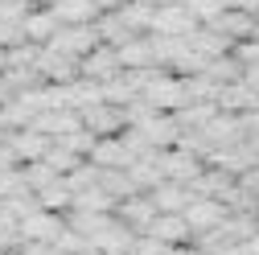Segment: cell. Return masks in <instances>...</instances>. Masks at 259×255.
<instances>
[{
	"label": "cell",
	"mask_w": 259,
	"mask_h": 255,
	"mask_svg": "<svg viewBox=\"0 0 259 255\" xmlns=\"http://www.w3.org/2000/svg\"><path fill=\"white\" fill-rule=\"evenodd\" d=\"M144 99L152 103V111H181V107H189V95H185V78L181 74H173V70H165L156 82H148L144 87Z\"/></svg>",
	"instance_id": "obj_1"
},
{
	"label": "cell",
	"mask_w": 259,
	"mask_h": 255,
	"mask_svg": "<svg viewBox=\"0 0 259 255\" xmlns=\"http://www.w3.org/2000/svg\"><path fill=\"white\" fill-rule=\"evenodd\" d=\"M160 165H165V177L169 181H181V185H193L202 173H206V156L189 152V148H165L160 152Z\"/></svg>",
	"instance_id": "obj_2"
},
{
	"label": "cell",
	"mask_w": 259,
	"mask_h": 255,
	"mask_svg": "<svg viewBox=\"0 0 259 255\" xmlns=\"http://www.w3.org/2000/svg\"><path fill=\"white\" fill-rule=\"evenodd\" d=\"M37 70H41L46 82H74V78H82V58L62 54V50H54V46H41Z\"/></svg>",
	"instance_id": "obj_3"
},
{
	"label": "cell",
	"mask_w": 259,
	"mask_h": 255,
	"mask_svg": "<svg viewBox=\"0 0 259 255\" xmlns=\"http://www.w3.org/2000/svg\"><path fill=\"white\" fill-rule=\"evenodd\" d=\"M62 231H66V214H54V210H37L21 218V243H58Z\"/></svg>",
	"instance_id": "obj_4"
},
{
	"label": "cell",
	"mask_w": 259,
	"mask_h": 255,
	"mask_svg": "<svg viewBox=\"0 0 259 255\" xmlns=\"http://www.w3.org/2000/svg\"><path fill=\"white\" fill-rule=\"evenodd\" d=\"M50 46L62 50V54L87 58L91 50H99V46H103V37H99V25H62V33H58Z\"/></svg>",
	"instance_id": "obj_5"
},
{
	"label": "cell",
	"mask_w": 259,
	"mask_h": 255,
	"mask_svg": "<svg viewBox=\"0 0 259 255\" xmlns=\"http://www.w3.org/2000/svg\"><path fill=\"white\" fill-rule=\"evenodd\" d=\"M202 21L189 13V5H160L156 17H152V29L148 33H169V37H189Z\"/></svg>",
	"instance_id": "obj_6"
},
{
	"label": "cell",
	"mask_w": 259,
	"mask_h": 255,
	"mask_svg": "<svg viewBox=\"0 0 259 255\" xmlns=\"http://www.w3.org/2000/svg\"><path fill=\"white\" fill-rule=\"evenodd\" d=\"M119 74H123V58H119V50H115V46H107V41L82 58V78L111 82V78H119Z\"/></svg>",
	"instance_id": "obj_7"
},
{
	"label": "cell",
	"mask_w": 259,
	"mask_h": 255,
	"mask_svg": "<svg viewBox=\"0 0 259 255\" xmlns=\"http://www.w3.org/2000/svg\"><path fill=\"white\" fill-rule=\"evenodd\" d=\"M115 214H119V222H127L136 235H148L160 210H156V202H152L148 194H132V198H123V202L115 206Z\"/></svg>",
	"instance_id": "obj_8"
},
{
	"label": "cell",
	"mask_w": 259,
	"mask_h": 255,
	"mask_svg": "<svg viewBox=\"0 0 259 255\" xmlns=\"http://www.w3.org/2000/svg\"><path fill=\"white\" fill-rule=\"evenodd\" d=\"M226 210L218 198H193L189 206H185V218H189V227H193V235H206V231H214V227H222L226 222Z\"/></svg>",
	"instance_id": "obj_9"
},
{
	"label": "cell",
	"mask_w": 259,
	"mask_h": 255,
	"mask_svg": "<svg viewBox=\"0 0 259 255\" xmlns=\"http://www.w3.org/2000/svg\"><path fill=\"white\" fill-rule=\"evenodd\" d=\"M9 144L17 148L21 165H29V161H41V156L54 148V136H46L41 128H17V132H9Z\"/></svg>",
	"instance_id": "obj_10"
},
{
	"label": "cell",
	"mask_w": 259,
	"mask_h": 255,
	"mask_svg": "<svg viewBox=\"0 0 259 255\" xmlns=\"http://www.w3.org/2000/svg\"><path fill=\"white\" fill-rule=\"evenodd\" d=\"M148 198L156 202L160 214H185V206L198 198L193 194V185H181V181H160L156 189H148Z\"/></svg>",
	"instance_id": "obj_11"
},
{
	"label": "cell",
	"mask_w": 259,
	"mask_h": 255,
	"mask_svg": "<svg viewBox=\"0 0 259 255\" xmlns=\"http://www.w3.org/2000/svg\"><path fill=\"white\" fill-rule=\"evenodd\" d=\"M222 111H235V115H251V111H259V91L255 87H247L243 78L239 82H226L222 91H218V99H214Z\"/></svg>",
	"instance_id": "obj_12"
},
{
	"label": "cell",
	"mask_w": 259,
	"mask_h": 255,
	"mask_svg": "<svg viewBox=\"0 0 259 255\" xmlns=\"http://www.w3.org/2000/svg\"><path fill=\"white\" fill-rule=\"evenodd\" d=\"M82 123L91 128L95 136H119L123 128H127V111H123L119 103H99L95 111L82 115Z\"/></svg>",
	"instance_id": "obj_13"
},
{
	"label": "cell",
	"mask_w": 259,
	"mask_h": 255,
	"mask_svg": "<svg viewBox=\"0 0 259 255\" xmlns=\"http://www.w3.org/2000/svg\"><path fill=\"white\" fill-rule=\"evenodd\" d=\"M148 235L160 239V243H169V247H185V243H193V227H189L185 214H156V222H152Z\"/></svg>",
	"instance_id": "obj_14"
},
{
	"label": "cell",
	"mask_w": 259,
	"mask_h": 255,
	"mask_svg": "<svg viewBox=\"0 0 259 255\" xmlns=\"http://www.w3.org/2000/svg\"><path fill=\"white\" fill-rule=\"evenodd\" d=\"M210 25L218 29V33H226V37L243 41V37H255V25H259V17H255V13H247V9H226V13H218Z\"/></svg>",
	"instance_id": "obj_15"
},
{
	"label": "cell",
	"mask_w": 259,
	"mask_h": 255,
	"mask_svg": "<svg viewBox=\"0 0 259 255\" xmlns=\"http://www.w3.org/2000/svg\"><path fill=\"white\" fill-rule=\"evenodd\" d=\"M54 17L62 21V25H95L103 17V9L95 5V0H54Z\"/></svg>",
	"instance_id": "obj_16"
},
{
	"label": "cell",
	"mask_w": 259,
	"mask_h": 255,
	"mask_svg": "<svg viewBox=\"0 0 259 255\" xmlns=\"http://www.w3.org/2000/svg\"><path fill=\"white\" fill-rule=\"evenodd\" d=\"M58 33H62V21L54 17V9H33L25 17V37L33 46H50Z\"/></svg>",
	"instance_id": "obj_17"
},
{
	"label": "cell",
	"mask_w": 259,
	"mask_h": 255,
	"mask_svg": "<svg viewBox=\"0 0 259 255\" xmlns=\"http://www.w3.org/2000/svg\"><path fill=\"white\" fill-rule=\"evenodd\" d=\"M189 46L198 50V54H206V58H222V54H231V50H235V37L218 33L214 25H198V29L189 33Z\"/></svg>",
	"instance_id": "obj_18"
},
{
	"label": "cell",
	"mask_w": 259,
	"mask_h": 255,
	"mask_svg": "<svg viewBox=\"0 0 259 255\" xmlns=\"http://www.w3.org/2000/svg\"><path fill=\"white\" fill-rule=\"evenodd\" d=\"M91 161L103 165V169H127V165H132V152H127V144H123L119 136H99Z\"/></svg>",
	"instance_id": "obj_19"
},
{
	"label": "cell",
	"mask_w": 259,
	"mask_h": 255,
	"mask_svg": "<svg viewBox=\"0 0 259 255\" xmlns=\"http://www.w3.org/2000/svg\"><path fill=\"white\" fill-rule=\"evenodd\" d=\"M119 58H123V70H140V66H160V58H156V46L148 33L132 37L127 46H119Z\"/></svg>",
	"instance_id": "obj_20"
},
{
	"label": "cell",
	"mask_w": 259,
	"mask_h": 255,
	"mask_svg": "<svg viewBox=\"0 0 259 255\" xmlns=\"http://www.w3.org/2000/svg\"><path fill=\"white\" fill-rule=\"evenodd\" d=\"M119 17L127 21L132 33H148V29H152V17H156V5H152V0H123V5H119Z\"/></svg>",
	"instance_id": "obj_21"
},
{
	"label": "cell",
	"mask_w": 259,
	"mask_h": 255,
	"mask_svg": "<svg viewBox=\"0 0 259 255\" xmlns=\"http://www.w3.org/2000/svg\"><path fill=\"white\" fill-rule=\"evenodd\" d=\"M41 161H46V165H50V169H54L58 177H70V173H74V169L82 165V156H74L70 148H62V144L54 140V148H50V152L41 156Z\"/></svg>",
	"instance_id": "obj_22"
},
{
	"label": "cell",
	"mask_w": 259,
	"mask_h": 255,
	"mask_svg": "<svg viewBox=\"0 0 259 255\" xmlns=\"http://www.w3.org/2000/svg\"><path fill=\"white\" fill-rule=\"evenodd\" d=\"M21 169H25V181H29V189H33V194H41V189H50V185L62 181L46 161H29V165H21Z\"/></svg>",
	"instance_id": "obj_23"
},
{
	"label": "cell",
	"mask_w": 259,
	"mask_h": 255,
	"mask_svg": "<svg viewBox=\"0 0 259 255\" xmlns=\"http://www.w3.org/2000/svg\"><path fill=\"white\" fill-rule=\"evenodd\" d=\"M58 144H62V148H70L74 156H82V161H91V152H95V144H99V136H95L91 128H78V132H70V136H62Z\"/></svg>",
	"instance_id": "obj_24"
},
{
	"label": "cell",
	"mask_w": 259,
	"mask_h": 255,
	"mask_svg": "<svg viewBox=\"0 0 259 255\" xmlns=\"http://www.w3.org/2000/svg\"><path fill=\"white\" fill-rule=\"evenodd\" d=\"M21 189H29L25 169H0V198H17Z\"/></svg>",
	"instance_id": "obj_25"
},
{
	"label": "cell",
	"mask_w": 259,
	"mask_h": 255,
	"mask_svg": "<svg viewBox=\"0 0 259 255\" xmlns=\"http://www.w3.org/2000/svg\"><path fill=\"white\" fill-rule=\"evenodd\" d=\"M29 13H33L29 0H0V21H9V25H25Z\"/></svg>",
	"instance_id": "obj_26"
},
{
	"label": "cell",
	"mask_w": 259,
	"mask_h": 255,
	"mask_svg": "<svg viewBox=\"0 0 259 255\" xmlns=\"http://www.w3.org/2000/svg\"><path fill=\"white\" fill-rule=\"evenodd\" d=\"M185 5H189V13L198 17L202 25H210L218 13H226V0H185Z\"/></svg>",
	"instance_id": "obj_27"
},
{
	"label": "cell",
	"mask_w": 259,
	"mask_h": 255,
	"mask_svg": "<svg viewBox=\"0 0 259 255\" xmlns=\"http://www.w3.org/2000/svg\"><path fill=\"white\" fill-rule=\"evenodd\" d=\"M231 54L243 62V70H247V66H259V37H243V41H235Z\"/></svg>",
	"instance_id": "obj_28"
},
{
	"label": "cell",
	"mask_w": 259,
	"mask_h": 255,
	"mask_svg": "<svg viewBox=\"0 0 259 255\" xmlns=\"http://www.w3.org/2000/svg\"><path fill=\"white\" fill-rule=\"evenodd\" d=\"M136 251H140V255H177V247L160 243V239H152V235H140V239H136Z\"/></svg>",
	"instance_id": "obj_29"
},
{
	"label": "cell",
	"mask_w": 259,
	"mask_h": 255,
	"mask_svg": "<svg viewBox=\"0 0 259 255\" xmlns=\"http://www.w3.org/2000/svg\"><path fill=\"white\" fill-rule=\"evenodd\" d=\"M0 169H21V156H17V148L9 144V136L0 140Z\"/></svg>",
	"instance_id": "obj_30"
},
{
	"label": "cell",
	"mask_w": 259,
	"mask_h": 255,
	"mask_svg": "<svg viewBox=\"0 0 259 255\" xmlns=\"http://www.w3.org/2000/svg\"><path fill=\"white\" fill-rule=\"evenodd\" d=\"M239 181H243V185H247V189H251V194H255V198H259V165H255V169H247V173H243V177H239Z\"/></svg>",
	"instance_id": "obj_31"
},
{
	"label": "cell",
	"mask_w": 259,
	"mask_h": 255,
	"mask_svg": "<svg viewBox=\"0 0 259 255\" xmlns=\"http://www.w3.org/2000/svg\"><path fill=\"white\" fill-rule=\"evenodd\" d=\"M177 255H214V251H206V247H198V243H185V247H177Z\"/></svg>",
	"instance_id": "obj_32"
},
{
	"label": "cell",
	"mask_w": 259,
	"mask_h": 255,
	"mask_svg": "<svg viewBox=\"0 0 259 255\" xmlns=\"http://www.w3.org/2000/svg\"><path fill=\"white\" fill-rule=\"evenodd\" d=\"M243 82H247V87H255V91H259V66H247V70H243Z\"/></svg>",
	"instance_id": "obj_33"
},
{
	"label": "cell",
	"mask_w": 259,
	"mask_h": 255,
	"mask_svg": "<svg viewBox=\"0 0 259 255\" xmlns=\"http://www.w3.org/2000/svg\"><path fill=\"white\" fill-rule=\"evenodd\" d=\"M239 247H243V255H259V235H251V239L239 243Z\"/></svg>",
	"instance_id": "obj_34"
},
{
	"label": "cell",
	"mask_w": 259,
	"mask_h": 255,
	"mask_svg": "<svg viewBox=\"0 0 259 255\" xmlns=\"http://www.w3.org/2000/svg\"><path fill=\"white\" fill-rule=\"evenodd\" d=\"M95 5H99V9H103V13H115V9H119V5H123V0H95Z\"/></svg>",
	"instance_id": "obj_35"
},
{
	"label": "cell",
	"mask_w": 259,
	"mask_h": 255,
	"mask_svg": "<svg viewBox=\"0 0 259 255\" xmlns=\"http://www.w3.org/2000/svg\"><path fill=\"white\" fill-rule=\"evenodd\" d=\"M9 99H13V91H9V82H5V78H0V107H5Z\"/></svg>",
	"instance_id": "obj_36"
},
{
	"label": "cell",
	"mask_w": 259,
	"mask_h": 255,
	"mask_svg": "<svg viewBox=\"0 0 259 255\" xmlns=\"http://www.w3.org/2000/svg\"><path fill=\"white\" fill-rule=\"evenodd\" d=\"M5 70H9V50L0 46V74H5Z\"/></svg>",
	"instance_id": "obj_37"
},
{
	"label": "cell",
	"mask_w": 259,
	"mask_h": 255,
	"mask_svg": "<svg viewBox=\"0 0 259 255\" xmlns=\"http://www.w3.org/2000/svg\"><path fill=\"white\" fill-rule=\"evenodd\" d=\"M152 5L160 9V5H185V0H152Z\"/></svg>",
	"instance_id": "obj_38"
},
{
	"label": "cell",
	"mask_w": 259,
	"mask_h": 255,
	"mask_svg": "<svg viewBox=\"0 0 259 255\" xmlns=\"http://www.w3.org/2000/svg\"><path fill=\"white\" fill-rule=\"evenodd\" d=\"M115 255H140V251H136V247H127V251H115Z\"/></svg>",
	"instance_id": "obj_39"
},
{
	"label": "cell",
	"mask_w": 259,
	"mask_h": 255,
	"mask_svg": "<svg viewBox=\"0 0 259 255\" xmlns=\"http://www.w3.org/2000/svg\"><path fill=\"white\" fill-rule=\"evenodd\" d=\"M255 37H259V25H255Z\"/></svg>",
	"instance_id": "obj_40"
}]
</instances>
